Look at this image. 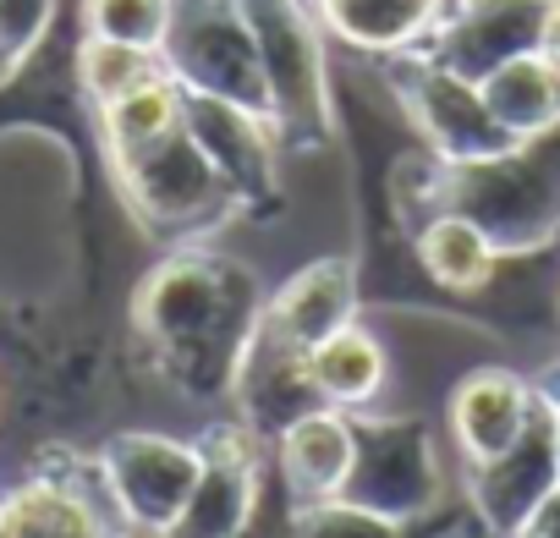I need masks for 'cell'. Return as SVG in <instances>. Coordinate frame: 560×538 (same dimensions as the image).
<instances>
[{"mask_svg": "<svg viewBox=\"0 0 560 538\" xmlns=\"http://www.w3.org/2000/svg\"><path fill=\"white\" fill-rule=\"evenodd\" d=\"M236 401H242V423L264 440H275L280 429H292L298 418H308V412H319L325 401H319V390H314V374H308V352H292V347H280L275 336H253V347H247V363H242V374H236V390H231Z\"/></svg>", "mask_w": 560, "mask_h": 538, "instance_id": "16", "label": "cell"}, {"mask_svg": "<svg viewBox=\"0 0 560 538\" xmlns=\"http://www.w3.org/2000/svg\"><path fill=\"white\" fill-rule=\"evenodd\" d=\"M352 429H358V461H352V478H347L341 500L369 505L390 522H412L418 511H429L434 494H440L429 423L352 412Z\"/></svg>", "mask_w": 560, "mask_h": 538, "instance_id": "8", "label": "cell"}, {"mask_svg": "<svg viewBox=\"0 0 560 538\" xmlns=\"http://www.w3.org/2000/svg\"><path fill=\"white\" fill-rule=\"evenodd\" d=\"M418 264L429 269V281H440L445 292H478V286L494 281L500 253L467 214L440 209V214H429L418 225Z\"/></svg>", "mask_w": 560, "mask_h": 538, "instance_id": "21", "label": "cell"}, {"mask_svg": "<svg viewBox=\"0 0 560 538\" xmlns=\"http://www.w3.org/2000/svg\"><path fill=\"white\" fill-rule=\"evenodd\" d=\"M187 132L203 149V160L214 165V176L231 187L236 209H264V203L280 198V171H275L280 132H275L269 116H253V110L225 105V100L187 94Z\"/></svg>", "mask_w": 560, "mask_h": 538, "instance_id": "13", "label": "cell"}, {"mask_svg": "<svg viewBox=\"0 0 560 538\" xmlns=\"http://www.w3.org/2000/svg\"><path fill=\"white\" fill-rule=\"evenodd\" d=\"M165 67H160V56H149V50H132V45H116V39H83L78 45V83H83V94L105 110V105H116L121 94H132L138 83H149V78H160Z\"/></svg>", "mask_w": 560, "mask_h": 538, "instance_id": "23", "label": "cell"}, {"mask_svg": "<svg viewBox=\"0 0 560 538\" xmlns=\"http://www.w3.org/2000/svg\"><path fill=\"white\" fill-rule=\"evenodd\" d=\"M192 445L203 456V472L182 522L165 538H242L258 511V434L236 418V423H214Z\"/></svg>", "mask_w": 560, "mask_h": 538, "instance_id": "12", "label": "cell"}, {"mask_svg": "<svg viewBox=\"0 0 560 538\" xmlns=\"http://www.w3.org/2000/svg\"><path fill=\"white\" fill-rule=\"evenodd\" d=\"M308 7H314L325 34L390 61V56L418 50L434 34V23L445 17L451 0H308Z\"/></svg>", "mask_w": 560, "mask_h": 538, "instance_id": "18", "label": "cell"}, {"mask_svg": "<svg viewBox=\"0 0 560 538\" xmlns=\"http://www.w3.org/2000/svg\"><path fill=\"white\" fill-rule=\"evenodd\" d=\"M516 538H560V483H555V494L533 511V522H527Z\"/></svg>", "mask_w": 560, "mask_h": 538, "instance_id": "27", "label": "cell"}, {"mask_svg": "<svg viewBox=\"0 0 560 538\" xmlns=\"http://www.w3.org/2000/svg\"><path fill=\"white\" fill-rule=\"evenodd\" d=\"M187 116V94L171 83V72L138 83L132 94H121L116 105L100 110V132H105V149L110 154H127V149H143L165 132H176Z\"/></svg>", "mask_w": 560, "mask_h": 538, "instance_id": "22", "label": "cell"}, {"mask_svg": "<svg viewBox=\"0 0 560 538\" xmlns=\"http://www.w3.org/2000/svg\"><path fill=\"white\" fill-rule=\"evenodd\" d=\"M347 325H358V264L330 253V258L303 264L275 297H264L258 330L292 352H314Z\"/></svg>", "mask_w": 560, "mask_h": 538, "instance_id": "14", "label": "cell"}, {"mask_svg": "<svg viewBox=\"0 0 560 538\" xmlns=\"http://www.w3.org/2000/svg\"><path fill=\"white\" fill-rule=\"evenodd\" d=\"M83 23L94 39H116L160 56L171 28V0H83Z\"/></svg>", "mask_w": 560, "mask_h": 538, "instance_id": "24", "label": "cell"}, {"mask_svg": "<svg viewBox=\"0 0 560 538\" xmlns=\"http://www.w3.org/2000/svg\"><path fill=\"white\" fill-rule=\"evenodd\" d=\"M116 165V182L132 203V214L154 231V236H171V242H192L203 231H214L236 198L231 187L214 176V165L203 160V149L192 143L187 132V116L176 132L143 143V149H127V154H110Z\"/></svg>", "mask_w": 560, "mask_h": 538, "instance_id": "5", "label": "cell"}, {"mask_svg": "<svg viewBox=\"0 0 560 538\" xmlns=\"http://www.w3.org/2000/svg\"><path fill=\"white\" fill-rule=\"evenodd\" d=\"M538 50L560 67V0H544V28H538Z\"/></svg>", "mask_w": 560, "mask_h": 538, "instance_id": "28", "label": "cell"}, {"mask_svg": "<svg viewBox=\"0 0 560 538\" xmlns=\"http://www.w3.org/2000/svg\"><path fill=\"white\" fill-rule=\"evenodd\" d=\"M258 67L269 83V121L280 143L319 149L330 138V72H325V28L308 0H236Z\"/></svg>", "mask_w": 560, "mask_h": 538, "instance_id": "3", "label": "cell"}, {"mask_svg": "<svg viewBox=\"0 0 560 538\" xmlns=\"http://www.w3.org/2000/svg\"><path fill=\"white\" fill-rule=\"evenodd\" d=\"M390 83L440 165H483L516 149V138L489 116L478 83L456 78L451 67L407 50V56H390Z\"/></svg>", "mask_w": 560, "mask_h": 538, "instance_id": "6", "label": "cell"}, {"mask_svg": "<svg viewBox=\"0 0 560 538\" xmlns=\"http://www.w3.org/2000/svg\"><path fill=\"white\" fill-rule=\"evenodd\" d=\"M560 483V456H555V396L538 390V407H533V423L522 429V440L494 456V461H478L467 467V500L478 511V522L494 533V538H516L533 511L555 494Z\"/></svg>", "mask_w": 560, "mask_h": 538, "instance_id": "9", "label": "cell"}, {"mask_svg": "<svg viewBox=\"0 0 560 538\" xmlns=\"http://www.w3.org/2000/svg\"><path fill=\"white\" fill-rule=\"evenodd\" d=\"M56 0H0V83H7L50 34Z\"/></svg>", "mask_w": 560, "mask_h": 538, "instance_id": "26", "label": "cell"}, {"mask_svg": "<svg viewBox=\"0 0 560 538\" xmlns=\"http://www.w3.org/2000/svg\"><path fill=\"white\" fill-rule=\"evenodd\" d=\"M533 407H538V385L516 379L511 369H472L451 390V434L467 467L505 456L533 423Z\"/></svg>", "mask_w": 560, "mask_h": 538, "instance_id": "15", "label": "cell"}, {"mask_svg": "<svg viewBox=\"0 0 560 538\" xmlns=\"http://www.w3.org/2000/svg\"><path fill=\"white\" fill-rule=\"evenodd\" d=\"M203 456L192 440H171V434H149V429H127L116 440H105L100 451V478L110 489V505L121 516L127 533L138 538H165L192 489H198Z\"/></svg>", "mask_w": 560, "mask_h": 538, "instance_id": "7", "label": "cell"}, {"mask_svg": "<svg viewBox=\"0 0 560 538\" xmlns=\"http://www.w3.org/2000/svg\"><path fill=\"white\" fill-rule=\"evenodd\" d=\"M275 461H280V478H287L298 505L336 500L347 489V478H352V461H358L352 412L319 407V412L298 418L292 429H280L275 434Z\"/></svg>", "mask_w": 560, "mask_h": 538, "instance_id": "17", "label": "cell"}, {"mask_svg": "<svg viewBox=\"0 0 560 538\" xmlns=\"http://www.w3.org/2000/svg\"><path fill=\"white\" fill-rule=\"evenodd\" d=\"M440 209L467 214L494 253H538L560 236V127L483 165H440Z\"/></svg>", "mask_w": 560, "mask_h": 538, "instance_id": "2", "label": "cell"}, {"mask_svg": "<svg viewBox=\"0 0 560 538\" xmlns=\"http://www.w3.org/2000/svg\"><path fill=\"white\" fill-rule=\"evenodd\" d=\"M160 67L171 72L182 94H203V100H225L253 116H269V83H264L258 45L236 0H171Z\"/></svg>", "mask_w": 560, "mask_h": 538, "instance_id": "4", "label": "cell"}, {"mask_svg": "<svg viewBox=\"0 0 560 538\" xmlns=\"http://www.w3.org/2000/svg\"><path fill=\"white\" fill-rule=\"evenodd\" d=\"M292 538H401V522L352 505V500H314L292 511Z\"/></svg>", "mask_w": 560, "mask_h": 538, "instance_id": "25", "label": "cell"}, {"mask_svg": "<svg viewBox=\"0 0 560 538\" xmlns=\"http://www.w3.org/2000/svg\"><path fill=\"white\" fill-rule=\"evenodd\" d=\"M308 374H314V390H319L325 407L369 412L374 396L385 390V347L363 325H347L308 352Z\"/></svg>", "mask_w": 560, "mask_h": 538, "instance_id": "20", "label": "cell"}, {"mask_svg": "<svg viewBox=\"0 0 560 538\" xmlns=\"http://www.w3.org/2000/svg\"><path fill=\"white\" fill-rule=\"evenodd\" d=\"M478 94H483L489 116H494L516 143L544 138V132L560 127V67H555L544 50H527V56L494 67V72L478 83Z\"/></svg>", "mask_w": 560, "mask_h": 538, "instance_id": "19", "label": "cell"}, {"mask_svg": "<svg viewBox=\"0 0 560 538\" xmlns=\"http://www.w3.org/2000/svg\"><path fill=\"white\" fill-rule=\"evenodd\" d=\"M555 396V390H549ZM555 456H560V396H555Z\"/></svg>", "mask_w": 560, "mask_h": 538, "instance_id": "29", "label": "cell"}, {"mask_svg": "<svg viewBox=\"0 0 560 538\" xmlns=\"http://www.w3.org/2000/svg\"><path fill=\"white\" fill-rule=\"evenodd\" d=\"M544 0H451L434 34L418 45V56L451 67L467 83H483L494 67L538 50Z\"/></svg>", "mask_w": 560, "mask_h": 538, "instance_id": "11", "label": "cell"}, {"mask_svg": "<svg viewBox=\"0 0 560 538\" xmlns=\"http://www.w3.org/2000/svg\"><path fill=\"white\" fill-rule=\"evenodd\" d=\"M132 314L160 369L187 396L209 401L236 390L247 347L264 325V292L247 264L209 247H176L149 269Z\"/></svg>", "mask_w": 560, "mask_h": 538, "instance_id": "1", "label": "cell"}, {"mask_svg": "<svg viewBox=\"0 0 560 538\" xmlns=\"http://www.w3.org/2000/svg\"><path fill=\"white\" fill-rule=\"evenodd\" d=\"M121 516L110 505V489L94 472L78 467H39L34 478L0 494V538H121Z\"/></svg>", "mask_w": 560, "mask_h": 538, "instance_id": "10", "label": "cell"}]
</instances>
